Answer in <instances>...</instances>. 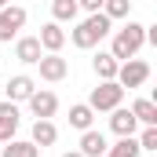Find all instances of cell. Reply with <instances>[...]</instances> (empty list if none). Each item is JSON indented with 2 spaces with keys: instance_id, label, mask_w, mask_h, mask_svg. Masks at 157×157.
<instances>
[{
  "instance_id": "obj_13",
  "label": "cell",
  "mask_w": 157,
  "mask_h": 157,
  "mask_svg": "<svg viewBox=\"0 0 157 157\" xmlns=\"http://www.w3.org/2000/svg\"><path fill=\"white\" fill-rule=\"evenodd\" d=\"M40 48L44 51H62V44H66V33H62V26L59 22H48V26H40Z\"/></svg>"
},
{
  "instance_id": "obj_12",
  "label": "cell",
  "mask_w": 157,
  "mask_h": 157,
  "mask_svg": "<svg viewBox=\"0 0 157 157\" xmlns=\"http://www.w3.org/2000/svg\"><path fill=\"white\" fill-rule=\"evenodd\" d=\"M106 146H110L106 135L95 132V128H88V132L80 135V154H84V157H102V154H106Z\"/></svg>"
},
{
  "instance_id": "obj_20",
  "label": "cell",
  "mask_w": 157,
  "mask_h": 157,
  "mask_svg": "<svg viewBox=\"0 0 157 157\" xmlns=\"http://www.w3.org/2000/svg\"><path fill=\"white\" fill-rule=\"evenodd\" d=\"M77 0H51V15H55V22H73L77 18Z\"/></svg>"
},
{
  "instance_id": "obj_17",
  "label": "cell",
  "mask_w": 157,
  "mask_h": 157,
  "mask_svg": "<svg viewBox=\"0 0 157 157\" xmlns=\"http://www.w3.org/2000/svg\"><path fill=\"white\" fill-rule=\"evenodd\" d=\"M0 157H40V146L26 143V139H7V146L0 150Z\"/></svg>"
},
{
  "instance_id": "obj_10",
  "label": "cell",
  "mask_w": 157,
  "mask_h": 157,
  "mask_svg": "<svg viewBox=\"0 0 157 157\" xmlns=\"http://www.w3.org/2000/svg\"><path fill=\"white\" fill-rule=\"evenodd\" d=\"M40 55H44V48H40V40H37V37H18V40H15V59H18V62L37 66Z\"/></svg>"
},
{
  "instance_id": "obj_3",
  "label": "cell",
  "mask_w": 157,
  "mask_h": 157,
  "mask_svg": "<svg viewBox=\"0 0 157 157\" xmlns=\"http://www.w3.org/2000/svg\"><path fill=\"white\" fill-rule=\"evenodd\" d=\"M121 102H124V88L117 80H99V88H91V99H88V106L95 113H110V110H117Z\"/></svg>"
},
{
  "instance_id": "obj_16",
  "label": "cell",
  "mask_w": 157,
  "mask_h": 157,
  "mask_svg": "<svg viewBox=\"0 0 157 157\" xmlns=\"http://www.w3.org/2000/svg\"><path fill=\"white\" fill-rule=\"evenodd\" d=\"M91 66H95V73H99V80H113L117 77V59H113V55H110V51H99V55H95V59H91Z\"/></svg>"
},
{
  "instance_id": "obj_9",
  "label": "cell",
  "mask_w": 157,
  "mask_h": 157,
  "mask_svg": "<svg viewBox=\"0 0 157 157\" xmlns=\"http://www.w3.org/2000/svg\"><path fill=\"white\" fill-rule=\"evenodd\" d=\"M113 117H110V132L117 135V139H124V135H135L139 132V121L132 117V110H124V106H117V110H110Z\"/></svg>"
},
{
  "instance_id": "obj_15",
  "label": "cell",
  "mask_w": 157,
  "mask_h": 157,
  "mask_svg": "<svg viewBox=\"0 0 157 157\" xmlns=\"http://www.w3.org/2000/svg\"><path fill=\"white\" fill-rule=\"evenodd\" d=\"M55 139H59V128H55L51 121H33V139H29L33 146H40V150H44V146H51Z\"/></svg>"
},
{
  "instance_id": "obj_24",
  "label": "cell",
  "mask_w": 157,
  "mask_h": 157,
  "mask_svg": "<svg viewBox=\"0 0 157 157\" xmlns=\"http://www.w3.org/2000/svg\"><path fill=\"white\" fill-rule=\"evenodd\" d=\"M62 157H84V154H80V150H70V154H62Z\"/></svg>"
},
{
  "instance_id": "obj_6",
  "label": "cell",
  "mask_w": 157,
  "mask_h": 157,
  "mask_svg": "<svg viewBox=\"0 0 157 157\" xmlns=\"http://www.w3.org/2000/svg\"><path fill=\"white\" fill-rule=\"evenodd\" d=\"M26 102H29V113H33L37 121H51V117H55V110H59V95L48 91V88H37Z\"/></svg>"
},
{
  "instance_id": "obj_23",
  "label": "cell",
  "mask_w": 157,
  "mask_h": 157,
  "mask_svg": "<svg viewBox=\"0 0 157 157\" xmlns=\"http://www.w3.org/2000/svg\"><path fill=\"white\" fill-rule=\"evenodd\" d=\"M77 7H84L88 15H95V11H102V0H77Z\"/></svg>"
},
{
  "instance_id": "obj_14",
  "label": "cell",
  "mask_w": 157,
  "mask_h": 157,
  "mask_svg": "<svg viewBox=\"0 0 157 157\" xmlns=\"http://www.w3.org/2000/svg\"><path fill=\"white\" fill-rule=\"evenodd\" d=\"M128 110H132V117L139 121L143 128H146V124H157V102L154 99H135Z\"/></svg>"
},
{
  "instance_id": "obj_19",
  "label": "cell",
  "mask_w": 157,
  "mask_h": 157,
  "mask_svg": "<svg viewBox=\"0 0 157 157\" xmlns=\"http://www.w3.org/2000/svg\"><path fill=\"white\" fill-rule=\"evenodd\" d=\"M143 150H139V143H135V135H124L117 146H106V154L102 157H139Z\"/></svg>"
},
{
  "instance_id": "obj_21",
  "label": "cell",
  "mask_w": 157,
  "mask_h": 157,
  "mask_svg": "<svg viewBox=\"0 0 157 157\" xmlns=\"http://www.w3.org/2000/svg\"><path fill=\"white\" fill-rule=\"evenodd\" d=\"M102 15H106L110 22L128 18V15H132V0H102Z\"/></svg>"
},
{
  "instance_id": "obj_18",
  "label": "cell",
  "mask_w": 157,
  "mask_h": 157,
  "mask_svg": "<svg viewBox=\"0 0 157 157\" xmlns=\"http://www.w3.org/2000/svg\"><path fill=\"white\" fill-rule=\"evenodd\" d=\"M91 121H95V110H91L88 102H77V106H70V124H73L77 132H88V128H91Z\"/></svg>"
},
{
  "instance_id": "obj_2",
  "label": "cell",
  "mask_w": 157,
  "mask_h": 157,
  "mask_svg": "<svg viewBox=\"0 0 157 157\" xmlns=\"http://www.w3.org/2000/svg\"><path fill=\"white\" fill-rule=\"evenodd\" d=\"M110 26H113V22H110L102 11H95V15H88V18L80 22L77 29L70 33V40H73L77 48H95V44H99L102 37H110V33H113Z\"/></svg>"
},
{
  "instance_id": "obj_7",
  "label": "cell",
  "mask_w": 157,
  "mask_h": 157,
  "mask_svg": "<svg viewBox=\"0 0 157 157\" xmlns=\"http://www.w3.org/2000/svg\"><path fill=\"white\" fill-rule=\"evenodd\" d=\"M37 66H40V80H51V84L66 80V73H70V62H66L59 51H44Z\"/></svg>"
},
{
  "instance_id": "obj_11",
  "label": "cell",
  "mask_w": 157,
  "mask_h": 157,
  "mask_svg": "<svg viewBox=\"0 0 157 157\" xmlns=\"http://www.w3.org/2000/svg\"><path fill=\"white\" fill-rule=\"evenodd\" d=\"M18 132V106L15 102H0V143L15 139Z\"/></svg>"
},
{
  "instance_id": "obj_5",
  "label": "cell",
  "mask_w": 157,
  "mask_h": 157,
  "mask_svg": "<svg viewBox=\"0 0 157 157\" xmlns=\"http://www.w3.org/2000/svg\"><path fill=\"white\" fill-rule=\"evenodd\" d=\"M22 26H26V7H18V4L0 7V44L4 40H15Z\"/></svg>"
},
{
  "instance_id": "obj_25",
  "label": "cell",
  "mask_w": 157,
  "mask_h": 157,
  "mask_svg": "<svg viewBox=\"0 0 157 157\" xmlns=\"http://www.w3.org/2000/svg\"><path fill=\"white\" fill-rule=\"evenodd\" d=\"M7 4H11V0H0V7H7Z\"/></svg>"
},
{
  "instance_id": "obj_1",
  "label": "cell",
  "mask_w": 157,
  "mask_h": 157,
  "mask_svg": "<svg viewBox=\"0 0 157 157\" xmlns=\"http://www.w3.org/2000/svg\"><path fill=\"white\" fill-rule=\"evenodd\" d=\"M143 44H146V26L128 18L117 33H113V48H110V55H113L117 62H124V59H135Z\"/></svg>"
},
{
  "instance_id": "obj_8",
  "label": "cell",
  "mask_w": 157,
  "mask_h": 157,
  "mask_svg": "<svg viewBox=\"0 0 157 157\" xmlns=\"http://www.w3.org/2000/svg\"><path fill=\"white\" fill-rule=\"evenodd\" d=\"M7 102H26L33 91H37V80L26 77V73H18V77H7Z\"/></svg>"
},
{
  "instance_id": "obj_22",
  "label": "cell",
  "mask_w": 157,
  "mask_h": 157,
  "mask_svg": "<svg viewBox=\"0 0 157 157\" xmlns=\"http://www.w3.org/2000/svg\"><path fill=\"white\" fill-rule=\"evenodd\" d=\"M135 143H139V150L154 154V150H157V124H146V128H143V135H139Z\"/></svg>"
},
{
  "instance_id": "obj_4",
  "label": "cell",
  "mask_w": 157,
  "mask_h": 157,
  "mask_svg": "<svg viewBox=\"0 0 157 157\" xmlns=\"http://www.w3.org/2000/svg\"><path fill=\"white\" fill-rule=\"evenodd\" d=\"M121 88H143L146 80H150V62H143V59H124L117 66V77H113Z\"/></svg>"
}]
</instances>
